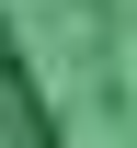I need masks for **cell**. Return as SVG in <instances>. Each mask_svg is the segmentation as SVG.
<instances>
[{
  "label": "cell",
  "instance_id": "1",
  "mask_svg": "<svg viewBox=\"0 0 137 148\" xmlns=\"http://www.w3.org/2000/svg\"><path fill=\"white\" fill-rule=\"evenodd\" d=\"M0 148H57V125H46V103H34V80H23L12 34H0Z\"/></svg>",
  "mask_w": 137,
  "mask_h": 148
}]
</instances>
